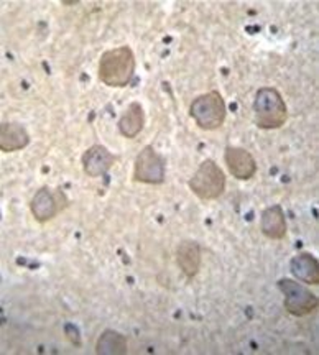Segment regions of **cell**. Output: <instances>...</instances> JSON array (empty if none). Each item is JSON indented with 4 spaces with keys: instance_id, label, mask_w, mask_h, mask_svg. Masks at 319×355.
I'll return each mask as SVG.
<instances>
[{
    "instance_id": "cell-1",
    "label": "cell",
    "mask_w": 319,
    "mask_h": 355,
    "mask_svg": "<svg viewBox=\"0 0 319 355\" xmlns=\"http://www.w3.org/2000/svg\"><path fill=\"white\" fill-rule=\"evenodd\" d=\"M135 53L128 44L104 51L99 58L97 78L104 86L112 89L127 87L135 76Z\"/></svg>"
},
{
    "instance_id": "cell-2",
    "label": "cell",
    "mask_w": 319,
    "mask_h": 355,
    "mask_svg": "<svg viewBox=\"0 0 319 355\" xmlns=\"http://www.w3.org/2000/svg\"><path fill=\"white\" fill-rule=\"evenodd\" d=\"M288 105L282 92L273 86H264L255 92L254 122L260 130H277L288 121Z\"/></svg>"
},
{
    "instance_id": "cell-3",
    "label": "cell",
    "mask_w": 319,
    "mask_h": 355,
    "mask_svg": "<svg viewBox=\"0 0 319 355\" xmlns=\"http://www.w3.org/2000/svg\"><path fill=\"white\" fill-rule=\"evenodd\" d=\"M189 115L201 130H219L227 119V105L219 91H209L193 99Z\"/></svg>"
},
{
    "instance_id": "cell-4",
    "label": "cell",
    "mask_w": 319,
    "mask_h": 355,
    "mask_svg": "<svg viewBox=\"0 0 319 355\" xmlns=\"http://www.w3.org/2000/svg\"><path fill=\"white\" fill-rule=\"evenodd\" d=\"M225 186H227V178L224 170L211 158L205 159L188 181L189 191L201 201L219 199L224 194Z\"/></svg>"
},
{
    "instance_id": "cell-5",
    "label": "cell",
    "mask_w": 319,
    "mask_h": 355,
    "mask_svg": "<svg viewBox=\"0 0 319 355\" xmlns=\"http://www.w3.org/2000/svg\"><path fill=\"white\" fill-rule=\"evenodd\" d=\"M278 290L283 293V306L286 313L295 318H304L319 308V300L298 279L282 278L277 282Z\"/></svg>"
},
{
    "instance_id": "cell-6",
    "label": "cell",
    "mask_w": 319,
    "mask_h": 355,
    "mask_svg": "<svg viewBox=\"0 0 319 355\" xmlns=\"http://www.w3.org/2000/svg\"><path fill=\"white\" fill-rule=\"evenodd\" d=\"M30 212L33 219L40 224H46L53 219H56L61 212H64L69 207V198L66 196L63 188L56 186H42L33 198L30 199Z\"/></svg>"
},
{
    "instance_id": "cell-7",
    "label": "cell",
    "mask_w": 319,
    "mask_h": 355,
    "mask_svg": "<svg viewBox=\"0 0 319 355\" xmlns=\"http://www.w3.org/2000/svg\"><path fill=\"white\" fill-rule=\"evenodd\" d=\"M132 180L135 183L158 186L166 180V163L165 158L155 150L153 145H147L139 152L132 171Z\"/></svg>"
},
{
    "instance_id": "cell-8",
    "label": "cell",
    "mask_w": 319,
    "mask_h": 355,
    "mask_svg": "<svg viewBox=\"0 0 319 355\" xmlns=\"http://www.w3.org/2000/svg\"><path fill=\"white\" fill-rule=\"evenodd\" d=\"M224 163L229 175L239 181L252 180L259 170L254 155L241 146H225Z\"/></svg>"
},
{
    "instance_id": "cell-9",
    "label": "cell",
    "mask_w": 319,
    "mask_h": 355,
    "mask_svg": "<svg viewBox=\"0 0 319 355\" xmlns=\"http://www.w3.org/2000/svg\"><path fill=\"white\" fill-rule=\"evenodd\" d=\"M121 159L119 155H114L107 146L104 145H92L81 157L83 170L89 178L105 176L115 166V163Z\"/></svg>"
},
{
    "instance_id": "cell-10",
    "label": "cell",
    "mask_w": 319,
    "mask_h": 355,
    "mask_svg": "<svg viewBox=\"0 0 319 355\" xmlns=\"http://www.w3.org/2000/svg\"><path fill=\"white\" fill-rule=\"evenodd\" d=\"M176 257V265L181 270V273L184 275L188 279L196 278V275L201 270V247L196 241H191V239H186V241H181L176 247L175 252Z\"/></svg>"
},
{
    "instance_id": "cell-11",
    "label": "cell",
    "mask_w": 319,
    "mask_h": 355,
    "mask_svg": "<svg viewBox=\"0 0 319 355\" xmlns=\"http://www.w3.org/2000/svg\"><path fill=\"white\" fill-rule=\"evenodd\" d=\"M260 232L270 241H283L288 234L285 211L280 204L265 207L260 216Z\"/></svg>"
},
{
    "instance_id": "cell-12",
    "label": "cell",
    "mask_w": 319,
    "mask_h": 355,
    "mask_svg": "<svg viewBox=\"0 0 319 355\" xmlns=\"http://www.w3.org/2000/svg\"><path fill=\"white\" fill-rule=\"evenodd\" d=\"M30 133L21 123L3 122L0 125V150L3 153H13L25 150L30 145Z\"/></svg>"
},
{
    "instance_id": "cell-13",
    "label": "cell",
    "mask_w": 319,
    "mask_h": 355,
    "mask_svg": "<svg viewBox=\"0 0 319 355\" xmlns=\"http://www.w3.org/2000/svg\"><path fill=\"white\" fill-rule=\"evenodd\" d=\"M145 127V109L140 102H130L117 122L119 133L127 140H134Z\"/></svg>"
},
{
    "instance_id": "cell-14",
    "label": "cell",
    "mask_w": 319,
    "mask_h": 355,
    "mask_svg": "<svg viewBox=\"0 0 319 355\" xmlns=\"http://www.w3.org/2000/svg\"><path fill=\"white\" fill-rule=\"evenodd\" d=\"M290 272L300 283L319 285V261L309 252H301L290 260Z\"/></svg>"
},
{
    "instance_id": "cell-15",
    "label": "cell",
    "mask_w": 319,
    "mask_h": 355,
    "mask_svg": "<svg viewBox=\"0 0 319 355\" xmlns=\"http://www.w3.org/2000/svg\"><path fill=\"white\" fill-rule=\"evenodd\" d=\"M127 352V337L114 329H105L96 343L97 355H126Z\"/></svg>"
},
{
    "instance_id": "cell-16",
    "label": "cell",
    "mask_w": 319,
    "mask_h": 355,
    "mask_svg": "<svg viewBox=\"0 0 319 355\" xmlns=\"http://www.w3.org/2000/svg\"><path fill=\"white\" fill-rule=\"evenodd\" d=\"M79 0H61V6H66V7H71V6H79Z\"/></svg>"
}]
</instances>
